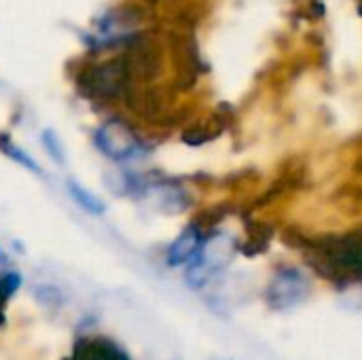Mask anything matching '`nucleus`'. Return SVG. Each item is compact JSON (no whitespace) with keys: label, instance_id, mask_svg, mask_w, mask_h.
<instances>
[{"label":"nucleus","instance_id":"6e6552de","mask_svg":"<svg viewBox=\"0 0 362 360\" xmlns=\"http://www.w3.org/2000/svg\"><path fill=\"white\" fill-rule=\"evenodd\" d=\"M19 284H21V278L17 274L8 272L6 276L0 278V327L4 325V306H6L8 297L19 289Z\"/></svg>","mask_w":362,"mask_h":360},{"label":"nucleus","instance_id":"20e7f679","mask_svg":"<svg viewBox=\"0 0 362 360\" xmlns=\"http://www.w3.org/2000/svg\"><path fill=\"white\" fill-rule=\"evenodd\" d=\"M125 79H127V72L119 59L106 62V64L95 66L87 72L85 91L91 95H98V98H115L123 89Z\"/></svg>","mask_w":362,"mask_h":360},{"label":"nucleus","instance_id":"0eeeda50","mask_svg":"<svg viewBox=\"0 0 362 360\" xmlns=\"http://www.w3.org/2000/svg\"><path fill=\"white\" fill-rule=\"evenodd\" d=\"M68 191H70L72 199H74L83 210H87L89 214H102V212H104V204H102L93 193H89L87 189H83L81 185L70 182V185H68Z\"/></svg>","mask_w":362,"mask_h":360},{"label":"nucleus","instance_id":"f257e3e1","mask_svg":"<svg viewBox=\"0 0 362 360\" xmlns=\"http://www.w3.org/2000/svg\"><path fill=\"white\" fill-rule=\"evenodd\" d=\"M235 244L229 236L218 233L210 238L208 242H202L197 255L191 259L189 272H187V282L193 289L204 286L216 272H221L233 257Z\"/></svg>","mask_w":362,"mask_h":360},{"label":"nucleus","instance_id":"423d86ee","mask_svg":"<svg viewBox=\"0 0 362 360\" xmlns=\"http://www.w3.org/2000/svg\"><path fill=\"white\" fill-rule=\"evenodd\" d=\"M202 242H204V240H202V231H199L195 225L187 227V229L174 240V244L170 246V250H168V263H170L172 267H178V265L189 263V261L197 255Z\"/></svg>","mask_w":362,"mask_h":360},{"label":"nucleus","instance_id":"f03ea898","mask_svg":"<svg viewBox=\"0 0 362 360\" xmlns=\"http://www.w3.org/2000/svg\"><path fill=\"white\" fill-rule=\"evenodd\" d=\"M95 144L108 159L123 161L140 149V138L127 121L108 119L95 129Z\"/></svg>","mask_w":362,"mask_h":360},{"label":"nucleus","instance_id":"1a4fd4ad","mask_svg":"<svg viewBox=\"0 0 362 360\" xmlns=\"http://www.w3.org/2000/svg\"><path fill=\"white\" fill-rule=\"evenodd\" d=\"M6 269H8V261H6V257H4V252L0 250V278L8 274Z\"/></svg>","mask_w":362,"mask_h":360},{"label":"nucleus","instance_id":"7ed1b4c3","mask_svg":"<svg viewBox=\"0 0 362 360\" xmlns=\"http://www.w3.org/2000/svg\"><path fill=\"white\" fill-rule=\"evenodd\" d=\"M308 291H310L308 278L299 269L286 267V269L278 272L276 278L272 280L267 297L274 308L286 310V308H293L299 301H303L308 297Z\"/></svg>","mask_w":362,"mask_h":360},{"label":"nucleus","instance_id":"39448f33","mask_svg":"<svg viewBox=\"0 0 362 360\" xmlns=\"http://www.w3.org/2000/svg\"><path fill=\"white\" fill-rule=\"evenodd\" d=\"M72 360H129L127 354L106 337H91L83 339L74 348Z\"/></svg>","mask_w":362,"mask_h":360}]
</instances>
